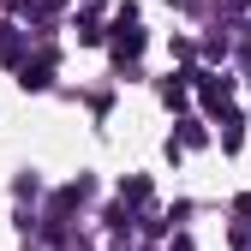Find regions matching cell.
I'll use <instances>...</instances> for the list:
<instances>
[{"label": "cell", "mask_w": 251, "mask_h": 251, "mask_svg": "<svg viewBox=\"0 0 251 251\" xmlns=\"http://www.w3.org/2000/svg\"><path fill=\"white\" fill-rule=\"evenodd\" d=\"M185 78H192V72H185ZM185 78H168V84H162V102H168V108L185 102Z\"/></svg>", "instance_id": "cell-3"}, {"label": "cell", "mask_w": 251, "mask_h": 251, "mask_svg": "<svg viewBox=\"0 0 251 251\" xmlns=\"http://www.w3.org/2000/svg\"><path fill=\"white\" fill-rule=\"evenodd\" d=\"M120 198H132V203H144V198H150V179H126V185H120Z\"/></svg>", "instance_id": "cell-4"}, {"label": "cell", "mask_w": 251, "mask_h": 251, "mask_svg": "<svg viewBox=\"0 0 251 251\" xmlns=\"http://www.w3.org/2000/svg\"><path fill=\"white\" fill-rule=\"evenodd\" d=\"M18 84H24V90H48V60H36V66H24V72H18Z\"/></svg>", "instance_id": "cell-1"}, {"label": "cell", "mask_w": 251, "mask_h": 251, "mask_svg": "<svg viewBox=\"0 0 251 251\" xmlns=\"http://www.w3.org/2000/svg\"><path fill=\"white\" fill-rule=\"evenodd\" d=\"M18 48H24V42H18V30H12V24H0V60H18Z\"/></svg>", "instance_id": "cell-2"}, {"label": "cell", "mask_w": 251, "mask_h": 251, "mask_svg": "<svg viewBox=\"0 0 251 251\" xmlns=\"http://www.w3.org/2000/svg\"><path fill=\"white\" fill-rule=\"evenodd\" d=\"M179 251H192V245H185V239H179Z\"/></svg>", "instance_id": "cell-5"}]
</instances>
